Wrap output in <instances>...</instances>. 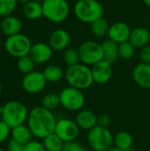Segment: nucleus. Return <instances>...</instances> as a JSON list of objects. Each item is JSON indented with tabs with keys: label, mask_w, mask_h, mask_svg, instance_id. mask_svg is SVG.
I'll return each instance as SVG.
<instances>
[{
	"label": "nucleus",
	"mask_w": 150,
	"mask_h": 151,
	"mask_svg": "<svg viewBox=\"0 0 150 151\" xmlns=\"http://www.w3.org/2000/svg\"><path fill=\"white\" fill-rule=\"evenodd\" d=\"M57 121L53 112L41 105L29 111L27 123L34 137L44 139L55 132Z\"/></svg>",
	"instance_id": "obj_1"
},
{
	"label": "nucleus",
	"mask_w": 150,
	"mask_h": 151,
	"mask_svg": "<svg viewBox=\"0 0 150 151\" xmlns=\"http://www.w3.org/2000/svg\"><path fill=\"white\" fill-rule=\"evenodd\" d=\"M29 111L27 106L19 101L11 100L6 102L2 107L1 119L11 128L23 125L27 122Z\"/></svg>",
	"instance_id": "obj_2"
},
{
	"label": "nucleus",
	"mask_w": 150,
	"mask_h": 151,
	"mask_svg": "<svg viewBox=\"0 0 150 151\" xmlns=\"http://www.w3.org/2000/svg\"><path fill=\"white\" fill-rule=\"evenodd\" d=\"M70 87L83 90L88 88L94 82L91 68L84 64L69 66L65 74Z\"/></svg>",
	"instance_id": "obj_3"
},
{
	"label": "nucleus",
	"mask_w": 150,
	"mask_h": 151,
	"mask_svg": "<svg viewBox=\"0 0 150 151\" xmlns=\"http://www.w3.org/2000/svg\"><path fill=\"white\" fill-rule=\"evenodd\" d=\"M76 18L84 23L92 24L103 17V7L97 0H78L73 8Z\"/></svg>",
	"instance_id": "obj_4"
},
{
	"label": "nucleus",
	"mask_w": 150,
	"mask_h": 151,
	"mask_svg": "<svg viewBox=\"0 0 150 151\" xmlns=\"http://www.w3.org/2000/svg\"><path fill=\"white\" fill-rule=\"evenodd\" d=\"M43 16L53 23H62L69 16L70 6L66 0H45L42 3Z\"/></svg>",
	"instance_id": "obj_5"
},
{
	"label": "nucleus",
	"mask_w": 150,
	"mask_h": 151,
	"mask_svg": "<svg viewBox=\"0 0 150 151\" xmlns=\"http://www.w3.org/2000/svg\"><path fill=\"white\" fill-rule=\"evenodd\" d=\"M88 142L95 151H107L114 145V136L108 128L96 126L88 131Z\"/></svg>",
	"instance_id": "obj_6"
},
{
	"label": "nucleus",
	"mask_w": 150,
	"mask_h": 151,
	"mask_svg": "<svg viewBox=\"0 0 150 151\" xmlns=\"http://www.w3.org/2000/svg\"><path fill=\"white\" fill-rule=\"evenodd\" d=\"M32 45L30 39L21 33L8 36L4 42V48L8 54L17 58L29 55Z\"/></svg>",
	"instance_id": "obj_7"
},
{
	"label": "nucleus",
	"mask_w": 150,
	"mask_h": 151,
	"mask_svg": "<svg viewBox=\"0 0 150 151\" xmlns=\"http://www.w3.org/2000/svg\"><path fill=\"white\" fill-rule=\"evenodd\" d=\"M60 104L65 109L71 111H80L85 105V96L81 90L66 87L59 93Z\"/></svg>",
	"instance_id": "obj_8"
},
{
	"label": "nucleus",
	"mask_w": 150,
	"mask_h": 151,
	"mask_svg": "<svg viewBox=\"0 0 150 151\" xmlns=\"http://www.w3.org/2000/svg\"><path fill=\"white\" fill-rule=\"evenodd\" d=\"M80 62L88 66H93L96 63L103 60V53L102 44L93 42L87 41L80 44L78 49Z\"/></svg>",
	"instance_id": "obj_9"
},
{
	"label": "nucleus",
	"mask_w": 150,
	"mask_h": 151,
	"mask_svg": "<svg viewBox=\"0 0 150 151\" xmlns=\"http://www.w3.org/2000/svg\"><path fill=\"white\" fill-rule=\"evenodd\" d=\"M64 142L76 141L80 134V127L77 123L69 119H61L57 121L54 132Z\"/></svg>",
	"instance_id": "obj_10"
},
{
	"label": "nucleus",
	"mask_w": 150,
	"mask_h": 151,
	"mask_svg": "<svg viewBox=\"0 0 150 151\" xmlns=\"http://www.w3.org/2000/svg\"><path fill=\"white\" fill-rule=\"evenodd\" d=\"M47 81L42 72L33 71L27 74H25L21 81V86L24 91L28 94L41 93L46 87Z\"/></svg>",
	"instance_id": "obj_11"
},
{
	"label": "nucleus",
	"mask_w": 150,
	"mask_h": 151,
	"mask_svg": "<svg viewBox=\"0 0 150 151\" xmlns=\"http://www.w3.org/2000/svg\"><path fill=\"white\" fill-rule=\"evenodd\" d=\"M94 82L98 84L107 83L112 76L111 64L105 60H102L91 67Z\"/></svg>",
	"instance_id": "obj_12"
},
{
	"label": "nucleus",
	"mask_w": 150,
	"mask_h": 151,
	"mask_svg": "<svg viewBox=\"0 0 150 151\" xmlns=\"http://www.w3.org/2000/svg\"><path fill=\"white\" fill-rule=\"evenodd\" d=\"M53 50L50 44L44 42L34 43L31 47L29 56L35 64H44L50 61L52 57Z\"/></svg>",
	"instance_id": "obj_13"
},
{
	"label": "nucleus",
	"mask_w": 150,
	"mask_h": 151,
	"mask_svg": "<svg viewBox=\"0 0 150 151\" xmlns=\"http://www.w3.org/2000/svg\"><path fill=\"white\" fill-rule=\"evenodd\" d=\"M71 36L65 29H57L53 31L49 38V44L53 50L64 51L69 48Z\"/></svg>",
	"instance_id": "obj_14"
},
{
	"label": "nucleus",
	"mask_w": 150,
	"mask_h": 151,
	"mask_svg": "<svg viewBox=\"0 0 150 151\" xmlns=\"http://www.w3.org/2000/svg\"><path fill=\"white\" fill-rule=\"evenodd\" d=\"M131 31L132 30L130 27L126 23L119 21L111 25L108 36L109 39L112 40L118 44H120L122 42L129 41Z\"/></svg>",
	"instance_id": "obj_15"
},
{
	"label": "nucleus",
	"mask_w": 150,
	"mask_h": 151,
	"mask_svg": "<svg viewBox=\"0 0 150 151\" xmlns=\"http://www.w3.org/2000/svg\"><path fill=\"white\" fill-rule=\"evenodd\" d=\"M133 79L139 87L150 88V64H138L133 71Z\"/></svg>",
	"instance_id": "obj_16"
},
{
	"label": "nucleus",
	"mask_w": 150,
	"mask_h": 151,
	"mask_svg": "<svg viewBox=\"0 0 150 151\" xmlns=\"http://www.w3.org/2000/svg\"><path fill=\"white\" fill-rule=\"evenodd\" d=\"M80 129L89 131L97 126V116L89 110H80L75 119Z\"/></svg>",
	"instance_id": "obj_17"
},
{
	"label": "nucleus",
	"mask_w": 150,
	"mask_h": 151,
	"mask_svg": "<svg viewBox=\"0 0 150 151\" xmlns=\"http://www.w3.org/2000/svg\"><path fill=\"white\" fill-rule=\"evenodd\" d=\"M0 28L3 34L8 37L19 34L22 28V23L19 18L12 15H9L7 17L3 18L0 23Z\"/></svg>",
	"instance_id": "obj_18"
},
{
	"label": "nucleus",
	"mask_w": 150,
	"mask_h": 151,
	"mask_svg": "<svg viewBox=\"0 0 150 151\" xmlns=\"http://www.w3.org/2000/svg\"><path fill=\"white\" fill-rule=\"evenodd\" d=\"M129 42L136 48L141 49L150 42V32L145 27H138L131 31Z\"/></svg>",
	"instance_id": "obj_19"
},
{
	"label": "nucleus",
	"mask_w": 150,
	"mask_h": 151,
	"mask_svg": "<svg viewBox=\"0 0 150 151\" xmlns=\"http://www.w3.org/2000/svg\"><path fill=\"white\" fill-rule=\"evenodd\" d=\"M102 48L103 53V60L109 62L110 64H113L119 58L118 55V44L113 42L111 39H107L103 42Z\"/></svg>",
	"instance_id": "obj_20"
},
{
	"label": "nucleus",
	"mask_w": 150,
	"mask_h": 151,
	"mask_svg": "<svg viewBox=\"0 0 150 151\" xmlns=\"http://www.w3.org/2000/svg\"><path fill=\"white\" fill-rule=\"evenodd\" d=\"M32 137H33V134L30 131L29 127H27V125L26 126L25 124H23L11 128V138L19 142L22 145H25L30 141H32Z\"/></svg>",
	"instance_id": "obj_21"
},
{
	"label": "nucleus",
	"mask_w": 150,
	"mask_h": 151,
	"mask_svg": "<svg viewBox=\"0 0 150 151\" xmlns=\"http://www.w3.org/2000/svg\"><path fill=\"white\" fill-rule=\"evenodd\" d=\"M22 12H23L24 16L28 19H32V20L38 19L42 16H43L42 4L37 2L35 0H32L23 5Z\"/></svg>",
	"instance_id": "obj_22"
},
{
	"label": "nucleus",
	"mask_w": 150,
	"mask_h": 151,
	"mask_svg": "<svg viewBox=\"0 0 150 151\" xmlns=\"http://www.w3.org/2000/svg\"><path fill=\"white\" fill-rule=\"evenodd\" d=\"M133 140L132 135L126 131H120L114 136V146L124 151L131 150Z\"/></svg>",
	"instance_id": "obj_23"
},
{
	"label": "nucleus",
	"mask_w": 150,
	"mask_h": 151,
	"mask_svg": "<svg viewBox=\"0 0 150 151\" xmlns=\"http://www.w3.org/2000/svg\"><path fill=\"white\" fill-rule=\"evenodd\" d=\"M44 77L47 82L50 83H57L61 81L64 77V71L63 69L57 65H50L43 70Z\"/></svg>",
	"instance_id": "obj_24"
},
{
	"label": "nucleus",
	"mask_w": 150,
	"mask_h": 151,
	"mask_svg": "<svg viewBox=\"0 0 150 151\" xmlns=\"http://www.w3.org/2000/svg\"><path fill=\"white\" fill-rule=\"evenodd\" d=\"M111 25L103 17L98 19L91 24V31L97 38H103L108 35Z\"/></svg>",
	"instance_id": "obj_25"
},
{
	"label": "nucleus",
	"mask_w": 150,
	"mask_h": 151,
	"mask_svg": "<svg viewBox=\"0 0 150 151\" xmlns=\"http://www.w3.org/2000/svg\"><path fill=\"white\" fill-rule=\"evenodd\" d=\"M42 143L46 151H62L65 144V142L55 133L42 139Z\"/></svg>",
	"instance_id": "obj_26"
},
{
	"label": "nucleus",
	"mask_w": 150,
	"mask_h": 151,
	"mask_svg": "<svg viewBox=\"0 0 150 151\" xmlns=\"http://www.w3.org/2000/svg\"><path fill=\"white\" fill-rule=\"evenodd\" d=\"M60 105L61 104H60L59 94L57 95L56 93H48L43 96L42 100V106L51 111L56 110Z\"/></svg>",
	"instance_id": "obj_27"
},
{
	"label": "nucleus",
	"mask_w": 150,
	"mask_h": 151,
	"mask_svg": "<svg viewBox=\"0 0 150 151\" xmlns=\"http://www.w3.org/2000/svg\"><path fill=\"white\" fill-rule=\"evenodd\" d=\"M34 66H35V63L29 55L18 58L17 67L20 73H24V75L34 71Z\"/></svg>",
	"instance_id": "obj_28"
},
{
	"label": "nucleus",
	"mask_w": 150,
	"mask_h": 151,
	"mask_svg": "<svg viewBox=\"0 0 150 151\" xmlns=\"http://www.w3.org/2000/svg\"><path fill=\"white\" fill-rule=\"evenodd\" d=\"M63 58L68 67L78 65L80 62L79 50L74 48H67L65 50H64Z\"/></svg>",
	"instance_id": "obj_29"
},
{
	"label": "nucleus",
	"mask_w": 150,
	"mask_h": 151,
	"mask_svg": "<svg viewBox=\"0 0 150 151\" xmlns=\"http://www.w3.org/2000/svg\"><path fill=\"white\" fill-rule=\"evenodd\" d=\"M135 47L129 42H125L118 44V55L123 59H130L134 56Z\"/></svg>",
	"instance_id": "obj_30"
},
{
	"label": "nucleus",
	"mask_w": 150,
	"mask_h": 151,
	"mask_svg": "<svg viewBox=\"0 0 150 151\" xmlns=\"http://www.w3.org/2000/svg\"><path fill=\"white\" fill-rule=\"evenodd\" d=\"M17 0H0V16L4 18L14 12L17 6Z\"/></svg>",
	"instance_id": "obj_31"
},
{
	"label": "nucleus",
	"mask_w": 150,
	"mask_h": 151,
	"mask_svg": "<svg viewBox=\"0 0 150 151\" xmlns=\"http://www.w3.org/2000/svg\"><path fill=\"white\" fill-rule=\"evenodd\" d=\"M11 128L2 119H0V144L4 143L11 136Z\"/></svg>",
	"instance_id": "obj_32"
},
{
	"label": "nucleus",
	"mask_w": 150,
	"mask_h": 151,
	"mask_svg": "<svg viewBox=\"0 0 150 151\" xmlns=\"http://www.w3.org/2000/svg\"><path fill=\"white\" fill-rule=\"evenodd\" d=\"M23 151H46V150L42 142L36 140H32L24 145Z\"/></svg>",
	"instance_id": "obj_33"
},
{
	"label": "nucleus",
	"mask_w": 150,
	"mask_h": 151,
	"mask_svg": "<svg viewBox=\"0 0 150 151\" xmlns=\"http://www.w3.org/2000/svg\"><path fill=\"white\" fill-rule=\"evenodd\" d=\"M62 151H87V149L83 144L76 141H73V142H65Z\"/></svg>",
	"instance_id": "obj_34"
},
{
	"label": "nucleus",
	"mask_w": 150,
	"mask_h": 151,
	"mask_svg": "<svg viewBox=\"0 0 150 151\" xmlns=\"http://www.w3.org/2000/svg\"><path fill=\"white\" fill-rule=\"evenodd\" d=\"M140 59L142 63L150 64V44H148L141 49Z\"/></svg>",
	"instance_id": "obj_35"
},
{
	"label": "nucleus",
	"mask_w": 150,
	"mask_h": 151,
	"mask_svg": "<svg viewBox=\"0 0 150 151\" xmlns=\"http://www.w3.org/2000/svg\"><path fill=\"white\" fill-rule=\"evenodd\" d=\"M24 145L19 142L14 141L13 139H10L7 143V151H23Z\"/></svg>",
	"instance_id": "obj_36"
},
{
	"label": "nucleus",
	"mask_w": 150,
	"mask_h": 151,
	"mask_svg": "<svg viewBox=\"0 0 150 151\" xmlns=\"http://www.w3.org/2000/svg\"><path fill=\"white\" fill-rule=\"evenodd\" d=\"M110 124H111V118L109 115L101 114V115L97 116V126L108 128Z\"/></svg>",
	"instance_id": "obj_37"
},
{
	"label": "nucleus",
	"mask_w": 150,
	"mask_h": 151,
	"mask_svg": "<svg viewBox=\"0 0 150 151\" xmlns=\"http://www.w3.org/2000/svg\"><path fill=\"white\" fill-rule=\"evenodd\" d=\"M107 151H124V150H120V149H118V148H117V147L113 146V147H111V149H109Z\"/></svg>",
	"instance_id": "obj_38"
},
{
	"label": "nucleus",
	"mask_w": 150,
	"mask_h": 151,
	"mask_svg": "<svg viewBox=\"0 0 150 151\" xmlns=\"http://www.w3.org/2000/svg\"><path fill=\"white\" fill-rule=\"evenodd\" d=\"M17 1H18V3H19V4H22L24 5V4H27L28 2H30V1H32V0H17Z\"/></svg>",
	"instance_id": "obj_39"
},
{
	"label": "nucleus",
	"mask_w": 150,
	"mask_h": 151,
	"mask_svg": "<svg viewBox=\"0 0 150 151\" xmlns=\"http://www.w3.org/2000/svg\"><path fill=\"white\" fill-rule=\"evenodd\" d=\"M143 2L145 3V4H146L147 6L150 7V0H143Z\"/></svg>",
	"instance_id": "obj_40"
},
{
	"label": "nucleus",
	"mask_w": 150,
	"mask_h": 151,
	"mask_svg": "<svg viewBox=\"0 0 150 151\" xmlns=\"http://www.w3.org/2000/svg\"><path fill=\"white\" fill-rule=\"evenodd\" d=\"M2 92H3V88H2V84L0 83V96L2 95Z\"/></svg>",
	"instance_id": "obj_41"
},
{
	"label": "nucleus",
	"mask_w": 150,
	"mask_h": 151,
	"mask_svg": "<svg viewBox=\"0 0 150 151\" xmlns=\"http://www.w3.org/2000/svg\"><path fill=\"white\" fill-rule=\"evenodd\" d=\"M2 105L0 104V119H1V116H2Z\"/></svg>",
	"instance_id": "obj_42"
},
{
	"label": "nucleus",
	"mask_w": 150,
	"mask_h": 151,
	"mask_svg": "<svg viewBox=\"0 0 150 151\" xmlns=\"http://www.w3.org/2000/svg\"><path fill=\"white\" fill-rule=\"evenodd\" d=\"M35 1H37V2H39V3H41V4H42L45 0H35Z\"/></svg>",
	"instance_id": "obj_43"
},
{
	"label": "nucleus",
	"mask_w": 150,
	"mask_h": 151,
	"mask_svg": "<svg viewBox=\"0 0 150 151\" xmlns=\"http://www.w3.org/2000/svg\"><path fill=\"white\" fill-rule=\"evenodd\" d=\"M0 151H7V150H4V149H0Z\"/></svg>",
	"instance_id": "obj_44"
}]
</instances>
